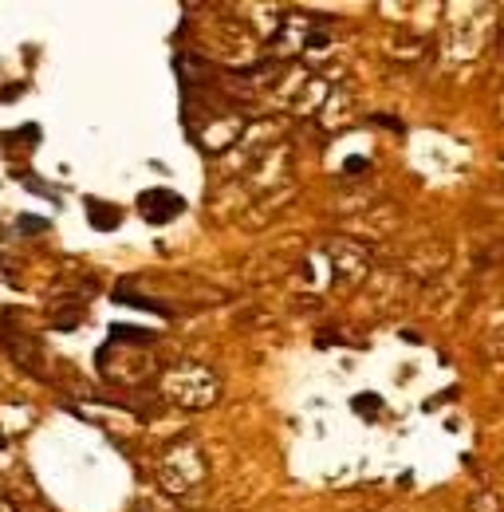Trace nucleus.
Wrapping results in <instances>:
<instances>
[{"mask_svg":"<svg viewBox=\"0 0 504 512\" xmlns=\"http://www.w3.org/2000/svg\"><path fill=\"white\" fill-rule=\"evenodd\" d=\"M87 217H91V225L103 229V233L119 229V221H123L119 205H111V201H95V197H87Z\"/></svg>","mask_w":504,"mask_h":512,"instance_id":"2","label":"nucleus"},{"mask_svg":"<svg viewBox=\"0 0 504 512\" xmlns=\"http://www.w3.org/2000/svg\"><path fill=\"white\" fill-rule=\"evenodd\" d=\"M111 335H115L119 343H150V339H154V335H150V331H142V327H115Z\"/></svg>","mask_w":504,"mask_h":512,"instance_id":"3","label":"nucleus"},{"mask_svg":"<svg viewBox=\"0 0 504 512\" xmlns=\"http://www.w3.org/2000/svg\"><path fill=\"white\" fill-rule=\"evenodd\" d=\"M138 209H142V217H146L150 225H166V221H174V217L186 209V201L170 190H146L138 197Z\"/></svg>","mask_w":504,"mask_h":512,"instance_id":"1","label":"nucleus"},{"mask_svg":"<svg viewBox=\"0 0 504 512\" xmlns=\"http://www.w3.org/2000/svg\"><path fill=\"white\" fill-rule=\"evenodd\" d=\"M48 229V221H40V217H24L20 221V233H44Z\"/></svg>","mask_w":504,"mask_h":512,"instance_id":"4","label":"nucleus"}]
</instances>
